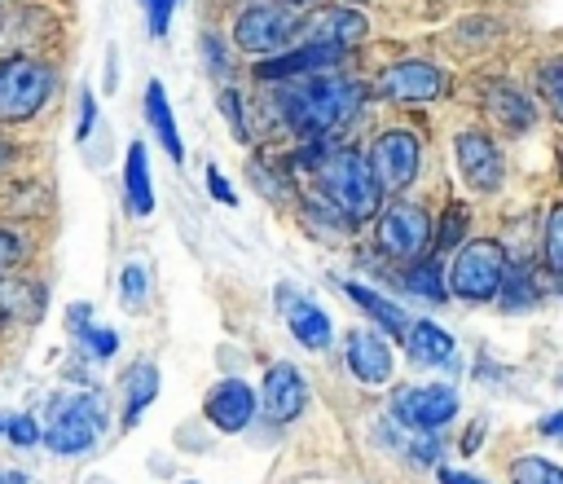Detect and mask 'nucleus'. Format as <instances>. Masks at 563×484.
Returning <instances> with one entry per match:
<instances>
[{
  "label": "nucleus",
  "instance_id": "obj_1",
  "mask_svg": "<svg viewBox=\"0 0 563 484\" xmlns=\"http://www.w3.org/2000/svg\"><path fill=\"white\" fill-rule=\"evenodd\" d=\"M365 101V84L347 79V75H330V70H317V75H303V79H286L282 84V97H277V114L308 141H321L330 132H339L343 123L356 119Z\"/></svg>",
  "mask_w": 563,
  "mask_h": 484
},
{
  "label": "nucleus",
  "instance_id": "obj_2",
  "mask_svg": "<svg viewBox=\"0 0 563 484\" xmlns=\"http://www.w3.org/2000/svg\"><path fill=\"white\" fill-rule=\"evenodd\" d=\"M308 158L317 167L321 198L330 207H339L352 224H361V220L383 211V185H378V176L369 167V154H361L352 145H334V150H317Z\"/></svg>",
  "mask_w": 563,
  "mask_h": 484
},
{
  "label": "nucleus",
  "instance_id": "obj_3",
  "mask_svg": "<svg viewBox=\"0 0 563 484\" xmlns=\"http://www.w3.org/2000/svg\"><path fill=\"white\" fill-rule=\"evenodd\" d=\"M106 427H110V414H106L97 392H62L48 405L44 444L57 458H79V453H88L106 436Z\"/></svg>",
  "mask_w": 563,
  "mask_h": 484
},
{
  "label": "nucleus",
  "instance_id": "obj_4",
  "mask_svg": "<svg viewBox=\"0 0 563 484\" xmlns=\"http://www.w3.org/2000/svg\"><path fill=\"white\" fill-rule=\"evenodd\" d=\"M57 88V75L35 57H4L0 62V123L35 119Z\"/></svg>",
  "mask_w": 563,
  "mask_h": 484
},
{
  "label": "nucleus",
  "instance_id": "obj_5",
  "mask_svg": "<svg viewBox=\"0 0 563 484\" xmlns=\"http://www.w3.org/2000/svg\"><path fill=\"white\" fill-rule=\"evenodd\" d=\"M510 264H506V251L493 242V238H475L457 251L453 268H449V290L457 299H471V304H484V299H497L501 295V282H506Z\"/></svg>",
  "mask_w": 563,
  "mask_h": 484
},
{
  "label": "nucleus",
  "instance_id": "obj_6",
  "mask_svg": "<svg viewBox=\"0 0 563 484\" xmlns=\"http://www.w3.org/2000/svg\"><path fill=\"white\" fill-rule=\"evenodd\" d=\"M299 22H303V13H295L290 4H251L233 18V44L242 53L273 57V53L295 48Z\"/></svg>",
  "mask_w": 563,
  "mask_h": 484
},
{
  "label": "nucleus",
  "instance_id": "obj_7",
  "mask_svg": "<svg viewBox=\"0 0 563 484\" xmlns=\"http://www.w3.org/2000/svg\"><path fill=\"white\" fill-rule=\"evenodd\" d=\"M374 238H378V251H383V255L413 264V260L427 255V246H431L435 233H431V216H427V207L400 198V202H387V207L378 211Z\"/></svg>",
  "mask_w": 563,
  "mask_h": 484
},
{
  "label": "nucleus",
  "instance_id": "obj_8",
  "mask_svg": "<svg viewBox=\"0 0 563 484\" xmlns=\"http://www.w3.org/2000/svg\"><path fill=\"white\" fill-rule=\"evenodd\" d=\"M369 167H374L383 194H405L422 167V141L409 128H387L369 145Z\"/></svg>",
  "mask_w": 563,
  "mask_h": 484
},
{
  "label": "nucleus",
  "instance_id": "obj_9",
  "mask_svg": "<svg viewBox=\"0 0 563 484\" xmlns=\"http://www.w3.org/2000/svg\"><path fill=\"white\" fill-rule=\"evenodd\" d=\"M255 409H260V387H251L246 378H233V374L220 378V383H211L207 396H202V414H207V422L220 436L246 431L251 418H255Z\"/></svg>",
  "mask_w": 563,
  "mask_h": 484
},
{
  "label": "nucleus",
  "instance_id": "obj_10",
  "mask_svg": "<svg viewBox=\"0 0 563 484\" xmlns=\"http://www.w3.org/2000/svg\"><path fill=\"white\" fill-rule=\"evenodd\" d=\"M378 92L391 101H435L449 92V75L435 62L422 57H405L378 70Z\"/></svg>",
  "mask_w": 563,
  "mask_h": 484
},
{
  "label": "nucleus",
  "instance_id": "obj_11",
  "mask_svg": "<svg viewBox=\"0 0 563 484\" xmlns=\"http://www.w3.org/2000/svg\"><path fill=\"white\" fill-rule=\"evenodd\" d=\"M273 299H277V308H282V317H286V330L295 334L299 348H308V352H325V348H330L334 321H330V312H325L317 299L299 295L290 282H282V286L273 290Z\"/></svg>",
  "mask_w": 563,
  "mask_h": 484
},
{
  "label": "nucleus",
  "instance_id": "obj_12",
  "mask_svg": "<svg viewBox=\"0 0 563 484\" xmlns=\"http://www.w3.org/2000/svg\"><path fill=\"white\" fill-rule=\"evenodd\" d=\"M391 414L409 427L440 431L444 422L457 418V392L449 383H427V387H400L391 396Z\"/></svg>",
  "mask_w": 563,
  "mask_h": 484
},
{
  "label": "nucleus",
  "instance_id": "obj_13",
  "mask_svg": "<svg viewBox=\"0 0 563 484\" xmlns=\"http://www.w3.org/2000/svg\"><path fill=\"white\" fill-rule=\"evenodd\" d=\"M453 158H457L462 180H466L475 194H493V189H501V176H506L501 150H497L479 128H466V132L453 136Z\"/></svg>",
  "mask_w": 563,
  "mask_h": 484
},
{
  "label": "nucleus",
  "instance_id": "obj_14",
  "mask_svg": "<svg viewBox=\"0 0 563 484\" xmlns=\"http://www.w3.org/2000/svg\"><path fill=\"white\" fill-rule=\"evenodd\" d=\"M365 35H369V22H365L361 9H352V4H325V9L303 13L295 44H339V48H352Z\"/></svg>",
  "mask_w": 563,
  "mask_h": 484
},
{
  "label": "nucleus",
  "instance_id": "obj_15",
  "mask_svg": "<svg viewBox=\"0 0 563 484\" xmlns=\"http://www.w3.org/2000/svg\"><path fill=\"white\" fill-rule=\"evenodd\" d=\"M347 48L339 44H295L286 53H273L255 66V79L260 84H286V79H303V75H317V70H334L343 62Z\"/></svg>",
  "mask_w": 563,
  "mask_h": 484
},
{
  "label": "nucleus",
  "instance_id": "obj_16",
  "mask_svg": "<svg viewBox=\"0 0 563 484\" xmlns=\"http://www.w3.org/2000/svg\"><path fill=\"white\" fill-rule=\"evenodd\" d=\"M260 405L273 422H295L308 409V378L290 361H273L260 383Z\"/></svg>",
  "mask_w": 563,
  "mask_h": 484
},
{
  "label": "nucleus",
  "instance_id": "obj_17",
  "mask_svg": "<svg viewBox=\"0 0 563 484\" xmlns=\"http://www.w3.org/2000/svg\"><path fill=\"white\" fill-rule=\"evenodd\" d=\"M343 361H347V370H352L361 383H369V387L387 383V378H391V365H396L391 343H387L378 330H347V339H343Z\"/></svg>",
  "mask_w": 563,
  "mask_h": 484
},
{
  "label": "nucleus",
  "instance_id": "obj_18",
  "mask_svg": "<svg viewBox=\"0 0 563 484\" xmlns=\"http://www.w3.org/2000/svg\"><path fill=\"white\" fill-rule=\"evenodd\" d=\"M339 290L387 334V339H405L409 334V326H413V317L396 304V299H387V295H378V290H369L365 282H352V277H339Z\"/></svg>",
  "mask_w": 563,
  "mask_h": 484
},
{
  "label": "nucleus",
  "instance_id": "obj_19",
  "mask_svg": "<svg viewBox=\"0 0 563 484\" xmlns=\"http://www.w3.org/2000/svg\"><path fill=\"white\" fill-rule=\"evenodd\" d=\"M119 396H123V431L128 427H136L141 422V414L154 405V396H158V365L154 361H136V365H128V374H123V383H119Z\"/></svg>",
  "mask_w": 563,
  "mask_h": 484
},
{
  "label": "nucleus",
  "instance_id": "obj_20",
  "mask_svg": "<svg viewBox=\"0 0 563 484\" xmlns=\"http://www.w3.org/2000/svg\"><path fill=\"white\" fill-rule=\"evenodd\" d=\"M145 119H150V128H154L158 145L167 150V158L180 167V163H185V141H180L176 110H172V101H167V92H163V84H158V79H150V84H145Z\"/></svg>",
  "mask_w": 563,
  "mask_h": 484
},
{
  "label": "nucleus",
  "instance_id": "obj_21",
  "mask_svg": "<svg viewBox=\"0 0 563 484\" xmlns=\"http://www.w3.org/2000/svg\"><path fill=\"white\" fill-rule=\"evenodd\" d=\"M123 198H128V211H132L136 220L154 216L150 154H145V145H141V141H132V145H128V154H123Z\"/></svg>",
  "mask_w": 563,
  "mask_h": 484
},
{
  "label": "nucleus",
  "instance_id": "obj_22",
  "mask_svg": "<svg viewBox=\"0 0 563 484\" xmlns=\"http://www.w3.org/2000/svg\"><path fill=\"white\" fill-rule=\"evenodd\" d=\"M405 352H409L413 365H453L457 343H453V334H449L444 326H435V321H413L409 334H405Z\"/></svg>",
  "mask_w": 563,
  "mask_h": 484
},
{
  "label": "nucleus",
  "instance_id": "obj_23",
  "mask_svg": "<svg viewBox=\"0 0 563 484\" xmlns=\"http://www.w3.org/2000/svg\"><path fill=\"white\" fill-rule=\"evenodd\" d=\"M484 106H488V114H493L506 132H528V128L537 123V106H532L515 84H506V79H497V84L488 88Z\"/></svg>",
  "mask_w": 563,
  "mask_h": 484
},
{
  "label": "nucleus",
  "instance_id": "obj_24",
  "mask_svg": "<svg viewBox=\"0 0 563 484\" xmlns=\"http://www.w3.org/2000/svg\"><path fill=\"white\" fill-rule=\"evenodd\" d=\"M44 312V290L35 282H13L0 273V321H35Z\"/></svg>",
  "mask_w": 563,
  "mask_h": 484
},
{
  "label": "nucleus",
  "instance_id": "obj_25",
  "mask_svg": "<svg viewBox=\"0 0 563 484\" xmlns=\"http://www.w3.org/2000/svg\"><path fill=\"white\" fill-rule=\"evenodd\" d=\"M400 282H405V290L409 295H418V299H427V304H444L449 299V290H444V273H440V264L435 260H413L405 273H400Z\"/></svg>",
  "mask_w": 563,
  "mask_h": 484
},
{
  "label": "nucleus",
  "instance_id": "obj_26",
  "mask_svg": "<svg viewBox=\"0 0 563 484\" xmlns=\"http://www.w3.org/2000/svg\"><path fill=\"white\" fill-rule=\"evenodd\" d=\"M501 308L506 312H523V308H532L537 299H541V286L532 282V273L528 268H510L506 273V282H501Z\"/></svg>",
  "mask_w": 563,
  "mask_h": 484
},
{
  "label": "nucleus",
  "instance_id": "obj_27",
  "mask_svg": "<svg viewBox=\"0 0 563 484\" xmlns=\"http://www.w3.org/2000/svg\"><path fill=\"white\" fill-rule=\"evenodd\" d=\"M510 484H563V466L541 453H523L510 462Z\"/></svg>",
  "mask_w": 563,
  "mask_h": 484
},
{
  "label": "nucleus",
  "instance_id": "obj_28",
  "mask_svg": "<svg viewBox=\"0 0 563 484\" xmlns=\"http://www.w3.org/2000/svg\"><path fill=\"white\" fill-rule=\"evenodd\" d=\"M145 299H150V268L145 264H123V273H119V304L128 308V312H136V308H145Z\"/></svg>",
  "mask_w": 563,
  "mask_h": 484
},
{
  "label": "nucleus",
  "instance_id": "obj_29",
  "mask_svg": "<svg viewBox=\"0 0 563 484\" xmlns=\"http://www.w3.org/2000/svg\"><path fill=\"white\" fill-rule=\"evenodd\" d=\"M537 92H541L545 110L563 123V57H550V62L537 70Z\"/></svg>",
  "mask_w": 563,
  "mask_h": 484
},
{
  "label": "nucleus",
  "instance_id": "obj_30",
  "mask_svg": "<svg viewBox=\"0 0 563 484\" xmlns=\"http://www.w3.org/2000/svg\"><path fill=\"white\" fill-rule=\"evenodd\" d=\"M541 260L550 273H563V202L550 207L545 216V238H541Z\"/></svg>",
  "mask_w": 563,
  "mask_h": 484
},
{
  "label": "nucleus",
  "instance_id": "obj_31",
  "mask_svg": "<svg viewBox=\"0 0 563 484\" xmlns=\"http://www.w3.org/2000/svg\"><path fill=\"white\" fill-rule=\"evenodd\" d=\"M79 348H84V356H92V361H110L114 352H119V334L110 330V326H88L84 334H79Z\"/></svg>",
  "mask_w": 563,
  "mask_h": 484
},
{
  "label": "nucleus",
  "instance_id": "obj_32",
  "mask_svg": "<svg viewBox=\"0 0 563 484\" xmlns=\"http://www.w3.org/2000/svg\"><path fill=\"white\" fill-rule=\"evenodd\" d=\"M4 436H9L18 449H35V444H44V422H35V414H13Z\"/></svg>",
  "mask_w": 563,
  "mask_h": 484
},
{
  "label": "nucleus",
  "instance_id": "obj_33",
  "mask_svg": "<svg viewBox=\"0 0 563 484\" xmlns=\"http://www.w3.org/2000/svg\"><path fill=\"white\" fill-rule=\"evenodd\" d=\"M462 233H466V207H449L444 211V224H440V233H435V251H453L457 242H462Z\"/></svg>",
  "mask_w": 563,
  "mask_h": 484
},
{
  "label": "nucleus",
  "instance_id": "obj_34",
  "mask_svg": "<svg viewBox=\"0 0 563 484\" xmlns=\"http://www.w3.org/2000/svg\"><path fill=\"white\" fill-rule=\"evenodd\" d=\"M220 114H224V123H229V132L246 145V114H242V97L233 92V88H224L220 92Z\"/></svg>",
  "mask_w": 563,
  "mask_h": 484
},
{
  "label": "nucleus",
  "instance_id": "obj_35",
  "mask_svg": "<svg viewBox=\"0 0 563 484\" xmlns=\"http://www.w3.org/2000/svg\"><path fill=\"white\" fill-rule=\"evenodd\" d=\"M141 4H145V18H150V35H154V40H163V35H167V22H172L176 0H141Z\"/></svg>",
  "mask_w": 563,
  "mask_h": 484
},
{
  "label": "nucleus",
  "instance_id": "obj_36",
  "mask_svg": "<svg viewBox=\"0 0 563 484\" xmlns=\"http://www.w3.org/2000/svg\"><path fill=\"white\" fill-rule=\"evenodd\" d=\"M202 180H207V194H211L216 202H224V207H238V194L229 189V180H224V172H220L216 163H207V172H202Z\"/></svg>",
  "mask_w": 563,
  "mask_h": 484
},
{
  "label": "nucleus",
  "instance_id": "obj_37",
  "mask_svg": "<svg viewBox=\"0 0 563 484\" xmlns=\"http://www.w3.org/2000/svg\"><path fill=\"white\" fill-rule=\"evenodd\" d=\"M22 255H26V238H22V233H13V229H0V273H4V268H13Z\"/></svg>",
  "mask_w": 563,
  "mask_h": 484
},
{
  "label": "nucleus",
  "instance_id": "obj_38",
  "mask_svg": "<svg viewBox=\"0 0 563 484\" xmlns=\"http://www.w3.org/2000/svg\"><path fill=\"white\" fill-rule=\"evenodd\" d=\"M92 123H97V97L84 88L79 92V128H75V141H88L92 136Z\"/></svg>",
  "mask_w": 563,
  "mask_h": 484
},
{
  "label": "nucleus",
  "instance_id": "obj_39",
  "mask_svg": "<svg viewBox=\"0 0 563 484\" xmlns=\"http://www.w3.org/2000/svg\"><path fill=\"white\" fill-rule=\"evenodd\" d=\"M88 326H92V304H84V299H79V304H70V312H66V330L79 339Z\"/></svg>",
  "mask_w": 563,
  "mask_h": 484
},
{
  "label": "nucleus",
  "instance_id": "obj_40",
  "mask_svg": "<svg viewBox=\"0 0 563 484\" xmlns=\"http://www.w3.org/2000/svg\"><path fill=\"white\" fill-rule=\"evenodd\" d=\"M202 57L216 66V75H229V57L220 48V35H202Z\"/></svg>",
  "mask_w": 563,
  "mask_h": 484
},
{
  "label": "nucleus",
  "instance_id": "obj_41",
  "mask_svg": "<svg viewBox=\"0 0 563 484\" xmlns=\"http://www.w3.org/2000/svg\"><path fill=\"white\" fill-rule=\"evenodd\" d=\"M537 431H541L545 440H563V409H554V414H545V418L537 422Z\"/></svg>",
  "mask_w": 563,
  "mask_h": 484
},
{
  "label": "nucleus",
  "instance_id": "obj_42",
  "mask_svg": "<svg viewBox=\"0 0 563 484\" xmlns=\"http://www.w3.org/2000/svg\"><path fill=\"white\" fill-rule=\"evenodd\" d=\"M440 484H488V480H475V475H466V471L444 466V471H440Z\"/></svg>",
  "mask_w": 563,
  "mask_h": 484
},
{
  "label": "nucleus",
  "instance_id": "obj_43",
  "mask_svg": "<svg viewBox=\"0 0 563 484\" xmlns=\"http://www.w3.org/2000/svg\"><path fill=\"white\" fill-rule=\"evenodd\" d=\"M0 484H31L22 471H13V466H0Z\"/></svg>",
  "mask_w": 563,
  "mask_h": 484
},
{
  "label": "nucleus",
  "instance_id": "obj_44",
  "mask_svg": "<svg viewBox=\"0 0 563 484\" xmlns=\"http://www.w3.org/2000/svg\"><path fill=\"white\" fill-rule=\"evenodd\" d=\"M9 163H13V145H9V141H4V136H0V172H4V167H9Z\"/></svg>",
  "mask_w": 563,
  "mask_h": 484
},
{
  "label": "nucleus",
  "instance_id": "obj_45",
  "mask_svg": "<svg viewBox=\"0 0 563 484\" xmlns=\"http://www.w3.org/2000/svg\"><path fill=\"white\" fill-rule=\"evenodd\" d=\"M4 431H9V418H0V436H4Z\"/></svg>",
  "mask_w": 563,
  "mask_h": 484
},
{
  "label": "nucleus",
  "instance_id": "obj_46",
  "mask_svg": "<svg viewBox=\"0 0 563 484\" xmlns=\"http://www.w3.org/2000/svg\"><path fill=\"white\" fill-rule=\"evenodd\" d=\"M286 4H308V0H286Z\"/></svg>",
  "mask_w": 563,
  "mask_h": 484
},
{
  "label": "nucleus",
  "instance_id": "obj_47",
  "mask_svg": "<svg viewBox=\"0 0 563 484\" xmlns=\"http://www.w3.org/2000/svg\"><path fill=\"white\" fill-rule=\"evenodd\" d=\"M185 484H198V480H185Z\"/></svg>",
  "mask_w": 563,
  "mask_h": 484
}]
</instances>
